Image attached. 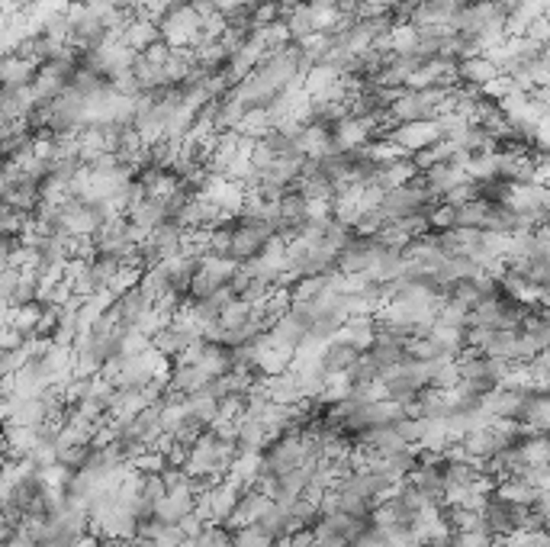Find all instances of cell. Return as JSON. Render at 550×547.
<instances>
[{
  "label": "cell",
  "mask_w": 550,
  "mask_h": 547,
  "mask_svg": "<svg viewBox=\"0 0 550 547\" xmlns=\"http://www.w3.org/2000/svg\"><path fill=\"white\" fill-rule=\"evenodd\" d=\"M200 20L203 16L191 7V4H174L168 14L158 20V36L171 49H197L200 39Z\"/></svg>",
  "instance_id": "1"
},
{
  "label": "cell",
  "mask_w": 550,
  "mask_h": 547,
  "mask_svg": "<svg viewBox=\"0 0 550 547\" xmlns=\"http://www.w3.org/2000/svg\"><path fill=\"white\" fill-rule=\"evenodd\" d=\"M103 222V209L81 197H68L65 203H59L55 213V232L68 238H90Z\"/></svg>",
  "instance_id": "2"
},
{
  "label": "cell",
  "mask_w": 550,
  "mask_h": 547,
  "mask_svg": "<svg viewBox=\"0 0 550 547\" xmlns=\"http://www.w3.org/2000/svg\"><path fill=\"white\" fill-rule=\"evenodd\" d=\"M387 139L396 142L406 155H412V152H422V148L441 142L438 119H415V123H399L396 129H389Z\"/></svg>",
  "instance_id": "3"
},
{
  "label": "cell",
  "mask_w": 550,
  "mask_h": 547,
  "mask_svg": "<svg viewBox=\"0 0 550 547\" xmlns=\"http://www.w3.org/2000/svg\"><path fill=\"white\" fill-rule=\"evenodd\" d=\"M36 81V65L20 59L16 52L0 59V90H23Z\"/></svg>",
  "instance_id": "4"
},
{
  "label": "cell",
  "mask_w": 550,
  "mask_h": 547,
  "mask_svg": "<svg viewBox=\"0 0 550 547\" xmlns=\"http://www.w3.org/2000/svg\"><path fill=\"white\" fill-rule=\"evenodd\" d=\"M119 39H123V42L129 45V49H133L135 55L145 52L148 45L162 42V36H158V23L142 20V16H133V20L126 23L123 32H119Z\"/></svg>",
  "instance_id": "5"
},
{
  "label": "cell",
  "mask_w": 550,
  "mask_h": 547,
  "mask_svg": "<svg viewBox=\"0 0 550 547\" xmlns=\"http://www.w3.org/2000/svg\"><path fill=\"white\" fill-rule=\"evenodd\" d=\"M232 544V532L226 525H203L197 538L187 541V547H228Z\"/></svg>",
  "instance_id": "6"
},
{
  "label": "cell",
  "mask_w": 550,
  "mask_h": 547,
  "mask_svg": "<svg viewBox=\"0 0 550 547\" xmlns=\"http://www.w3.org/2000/svg\"><path fill=\"white\" fill-rule=\"evenodd\" d=\"M277 541L267 532H261L257 525H245L232 532V547H274Z\"/></svg>",
  "instance_id": "7"
},
{
  "label": "cell",
  "mask_w": 550,
  "mask_h": 547,
  "mask_svg": "<svg viewBox=\"0 0 550 547\" xmlns=\"http://www.w3.org/2000/svg\"><path fill=\"white\" fill-rule=\"evenodd\" d=\"M97 544H100V538H97V534H90V532H84L81 538H74L68 547H97Z\"/></svg>",
  "instance_id": "8"
}]
</instances>
